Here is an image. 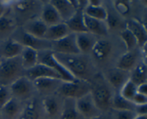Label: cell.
Masks as SVG:
<instances>
[{"instance_id": "obj_1", "label": "cell", "mask_w": 147, "mask_h": 119, "mask_svg": "<svg viewBox=\"0 0 147 119\" xmlns=\"http://www.w3.org/2000/svg\"><path fill=\"white\" fill-rule=\"evenodd\" d=\"M54 55L76 78L88 80L87 78L89 75L88 64L79 54H63L54 52Z\"/></svg>"}, {"instance_id": "obj_2", "label": "cell", "mask_w": 147, "mask_h": 119, "mask_svg": "<svg viewBox=\"0 0 147 119\" xmlns=\"http://www.w3.org/2000/svg\"><path fill=\"white\" fill-rule=\"evenodd\" d=\"M20 57L0 60V84L10 85L16 79L24 75Z\"/></svg>"}, {"instance_id": "obj_3", "label": "cell", "mask_w": 147, "mask_h": 119, "mask_svg": "<svg viewBox=\"0 0 147 119\" xmlns=\"http://www.w3.org/2000/svg\"><path fill=\"white\" fill-rule=\"evenodd\" d=\"M92 85L89 80L75 79L73 81H63L57 93L65 97V98H73L76 100L90 93Z\"/></svg>"}, {"instance_id": "obj_4", "label": "cell", "mask_w": 147, "mask_h": 119, "mask_svg": "<svg viewBox=\"0 0 147 119\" xmlns=\"http://www.w3.org/2000/svg\"><path fill=\"white\" fill-rule=\"evenodd\" d=\"M38 63L48 66L58 73L62 80L65 82L73 81L76 79L55 57L52 50H43L38 52Z\"/></svg>"}, {"instance_id": "obj_5", "label": "cell", "mask_w": 147, "mask_h": 119, "mask_svg": "<svg viewBox=\"0 0 147 119\" xmlns=\"http://www.w3.org/2000/svg\"><path fill=\"white\" fill-rule=\"evenodd\" d=\"M9 88L12 97L20 101L28 100L35 90L32 81L24 75L16 79L10 85Z\"/></svg>"}, {"instance_id": "obj_6", "label": "cell", "mask_w": 147, "mask_h": 119, "mask_svg": "<svg viewBox=\"0 0 147 119\" xmlns=\"http://www.w3.org/2000/svg\"><path fill=\"white\" fill-rule=\"evenodd\" d=\"M76 105L80 116L86 119H93L102 115L95 104L91 93L76 99Z\"/></svg>"}, {"instance_id": "obj_7", "label": "cell", "mask_w": 147, "mask_h": 119, "mask_svg": "<svg viewBox=\"0 0 147 119\" xmlns=\"http://www.w3.org/2000/svg\"><path fill=\"white\" fill-rule=\"evenodd\" d=\"M51 50L55 53L63 54H80V50L76 43V34L70 33L63 38L51 42Z\"/></svg>"}, {"instance_id": "obj_8", "label": "cell", "mask_w": 147, "mask_h": 119, "mask_svg": "<svg viewBox=\"0 0 147 119\" xmlns=\"http://www.w3.org/2000/svg\"><path fill=\"white\" fill-rule=\"evenodd\" d=\"M90 93L95 104L101 113L110 108L113 95L107 86L105 85H98L96 87L92 86Z\"/></svg>"}, {"instance_id": "obj_9", "label": "cell", "mask_w": 147, "mask_h": 119, "mask_svg": "<svg viewBox=\"0 0 147 119\" xmlns=\"http://www.w3.org/2000/svg\"><path fill=\"white\" fill-rule=\"evenodd\" d=\"M23 48L24 46L12 37L0 41V60L20 57Z\"/></svg>"}, {"instance_id": "obj_10", "label": "cell", "mask_w": 147, "mask_h": 119, "mask_svg": "<svg viewBox=\"0 0 147 119\" xmlns=\"http://www.w3.org/2000/svg\"><path fill=\"white\" fill-rule=\"evenodd\" d=\"M20 39L17 40L21 43L24 47H30L33 50H37V52L43 51V50H51L52 43L51 42L47 41L45 39L37 38L28 33L23 32L20 35Z\"/></svg>"}, {"instance_id": "obj_11", "label": "cell", "mask_w": 147, "mask_h": 119, "mask_svg": "<svg viewBox=\"0 0 147 119\" xmlns=\"http://www.w3.org/2000/svg\"><path fill=\"white\" fill-rule=\"evenodd\" d=\"M24 75L30 79L31 81L42 77H51V78L59 79L62 80L61 77L58 73H56L48 66L40 63H38L32 68L24 71Z\"/></svg>"}, {"instance_id": "obj_12", "label": "cell", "mask_w": 147, "mask_h": 119, "mask_svg": "<svg viewBox=\"0 0 147 119\" xmlns=\"http://www.w3.org/2000/svg\"><path fill=\"white\" fill-rule=\"evenodd\" d=\"M63 80L51 77H42L32 80L34 89L42 94H50L57 92Z\"/></svg>"}, {"instance_id": "obj_13", "label": "cell", "mask_w": 147, "mask_h": 119, "mask_svg": "<svg viewBox=\"0 0 147 119\" xmlns=\"http://www.w3.org/2000/svg\"><path fill=\"white\" fill-rule=\"evenodd\" d=\"M126 29L131 32L137 40L138 44L144 47L146 44L147 34L145 26L136 19H131L126 22Z\"/></svg>"}, {"instance_id": "obj_14", "label": "cell", "mask_w": 147, "mask_h": 119, "mask_svg": "<svg viewBox=\"0 0 147 119\" xmlns=\"http://www.w3.org/2000/svg\"><path fill=\"white\" fill-rule=\"evenodd\" d=\"M83 19L85 27L88 32L95 36H106L108 34L109 29L106 22L91 18L86 16V14H83Z\"/></svg>"}, {"instance_id": "obj_15", "label": "cell", "mask_w": 147, "mask_h": 119, "mask_svg": "<svg viewBox=\"0 0 147 119\" xmlns=\"http://www.w3.org/2000/svg\"><path fill=\"white\" fill-rule=\"evenodd\" d=\"M109 84L117 90H121L122 86L130 78V72L124 71L119 68L109 70L106 76Z\"/></svg>"}, {"instance_id": "obj_16", "label": "cell", "mask_w": 147, "mask_h": 119, "mask_svg": "<svg viewBox=\"0 0 147 119\" xmlns=\"http://www.w3.org/2000/svg\"><path fill=\"white\" fill-rule=\"evenodd\" d=\"M22 109L21 101L12 97L0 109V113L3 119H17Z\"/></svg>"}, {"instance_id": "obj_17", "label": "cell", "mask_w": 147, "mask_h": 119, "mask_svg": "<svg viewBox=\"0 0 147 119\" xmlns=\"http://www.w3.org/2000/svg\"><path fill=\"white\" fill-rule=\"evenodd\" d=\"M50 2L57 9L63 22L67 21L76 11L70 0H51Z\"/></svg>"}, {"instance_id": "obj_18", "label": "cell", "mask_w": 147, "mask_h": 119, "mask_svg": "<svg viewBox=\"0 0 147 119\" xmlns=\"http://www.w3.org/2000/svg\"><path fill=\"white\" fill-rule=\"evenodd\" d=\"M71 33L65 22H60L55 25L47 27L43 39L50 42L57 41Z\"/></svg>"}, {"instance_id": "obj_19", "label": "cell", "mask_w": 147, "mask_h": 119, "mask_svg": "<svg viewBox=\"0 0 147 119\" xmlns=\"http://www.w3.org/2000/svg\"><path fill=\"white\" fill-rule=\"evenodd\" d=\"M40 19L44 22L45 24L47 27L55 25V24H59L60 22H63L57 9L55 8L54 6L50 1L43 6Z\"/></svg>"}, {"instance_id": "obj_20", "label": "cell", "mask_w": 147, "mask_h": 119, "mask_svg": "<svg viewBox=\"0 0 147 119\" xmlns=\"http://www.w3.org/2000/svg\"><path fill=\"white\" fill-rule=\"evenodd\" d=\"M83 14V9H77L74 14L65 22L70 32L74 34L88 32L85 27Z\"/></svg>"}, {"instance_id": "obj_21", "label": "cell", "mask_w": 147, "mask_h": 119, "mask_svg": "<svg viewBox=\"0 0 147 119\" xmlns=\"http://www.w3.org/2000/svg\"><path fill=\"white\" fill-rule=\"evenodd\" d=\"M47 26L40 18H34L26 23L24 26V32L37 38L43 39Z\"/></svg>"}, {"instance_id": "obj_22", "label": "cell", "mask_w": 147, "mask_h": 119, "mask_svg": "<svg viewBox=\"0 0 147 119\" xmlns=\"http://www.w3.org/2000/svg\"><path fill=\"white\" fill-rule=\"evenodd\" d=\"M20 57L24 71L32 68L38 64V52L30 47H24Z\"/></svg>"}, {"instance_id": "obj_23", "label": "cell", "mask_w": 147, "mask_h": 119, "mask_svg": "<svg viewBox=\"0 0 147 119\" xmlns=\"http://www.w3.org/2000/svg\"><path fill=\"white\" fill-rule=\"evenodd\" d=\"M76 43L80 53H88L91 52L93 45L97 41L96 36L89 32L76 34Z\"/></svg>"}, {"instance_id": "obj_24", "label": "cell", "mask_w": 147, "mask_h": 119, "mask_svg": "<svg viewBox=\"0 0 147 119\" xmlns=\"http://www.w3.org/2000/svg\"><path fill=\"white\" fill-rule=\"evenodd\" d=\"M111 51V44L110 42L106 40H97L90 52L96 60L102 61L109 57Z\"/></svg>"}, {"instance_id": "obj_25", "label": "cell", "mask_w": 147, "mask_h": 119, "mask_svg": "<svg viewBox=\"0 0 147 119\" xmlns=\"http://www.w3.org/2000/svg\"><path fill=\"white\" fill-rule=\"evenodd\" d=\"M60 119H80V114L76 108V100L73 98H65L61 107Z\"/></svg>"}, {"instance_id": "obj_26", "label": "cell", "mask_w": 147, "mask_h": 119, "mask_svg": "<svg viewBox=\"0 0 147 119\" xmlns=\"http://www.w3.org/2000/svg\"><path fill=\"white\" fill-rule=\"evenodd\" d=\"M16 23L9 16L4 15L0 17V41L9 38V36L15 30Z\"/></svg>"}, {"instance_id": "obj_27", "label": "cell", "mask_w": 147, "mask_h": 119, "mask_svg": "<svg viewBox=\"0 0 147 119\" xmlns=\"http://www.w3.org/2000/svg\"><path fill=\"white\" fill-rule=\"evenodd\" d=\"M147 70L146 63L143 62L135 66L130 72V80L136 85L147 83Z\"/></svg>"}, {"instance_id": "obj_28", "label": "cell", "mask_w": 147, "mask_h": 119, "mask_svg": "<svg viewBox=\"0 0 147 119\" xmlns=\"http://www.w3.org/2000/svg\"><path fill=\"white\" fill-rule=\"evenodd\" d=\"M137 55L133 51H127L126 53L122 54L119 59L116 68L124 71L130 72L136 65Z\"/></svg>"}, {"instance_id": "obj_29", "label": "cell", "mask_w": 147, "mask_h": 119, "mask_svg": "<svg viewBox=\"0 0 147 119\" xmlns=\"http://www.w3.org/2000/svg\"><path fill=\"white\" fill-rule=\"evenodd\" d=\"M83 13L88 17L104 22L106 20L108 16L107 10L103 6L93 7L87 4L83 9Z\"/></svg>"}, {"instance_id": "obj_30", "label": "cell", "mask_w": 147, "mask_h": 119, "mask_svg": "<svg viewBox=\"0 0 147 119\" xmlns=\"http://www.w3.org/2000/svg\"><path fill=\"white\" fill-rule=\"evenodd\" d=\"M135 105L130 100H128L122 97L120 94L113 96L111 108L115 110H134Z\"/></svg>"}, {"instance_id": "obj_31", "label": "cell", "mask_w": 147, "mask_h": 119, "mask_svg": "<svg viewBox=\"0 0 147 119\" xmlns=\"http://www.w3.org/2000/svg\"><path fill=\"white\" fill-rule=\"evenodd\" d=\"M40 114L34 100L29 101L22 109L17 119H39Z\"/></svg>"}, {"instance_id": "obj_32", "label": "cell", "mask_w": 147, "mask_h": 119, "mask_svg": "<svg viewBox=\"0 0 147 119\" xmlns=\"http://www.w3.org/2000/svg\"><path fill=\"white\" fill-rule=\"evenodd\" d=\"M43 110L49 117L56 116L59 112V105L57 100L53 97L47 96L42 100Z\"/></svg>"}, {"instance_id": "obj_33", "label": "cell", "mask_w": 147, "mask_h": 119, "mask_svg": "<svg viewBox=\"0 0 147 119\" xmlns=\"http://www.w3.org/2000/svg\"><path fill=\"white\" fill-rule=\"evenodd\" d=\"M137 93V85L134 84L131 80L129 79L127 82H126L124 85L122 86L120 90L119 94L128 100H131L134 96Z\"/></svg>"}, {"instance_id": "obj_34", "label": "cell", "mask_w": 147, "mask_h": 119, "mask_svg": "<svg viewBox=\"0 0 147 119\" xmlns=\"http://www.w3.org/2000/svg\"><path fill=\"white\" fill-rule=\"evenodd\" d=\"M121 38L124 43L127 51H132L136 45H138V42L134 36V34L129 30L125 28L120 34Z\"/></svg>"}, {"instance_id": "obj_35", "label": "cell", "mask_w": 147, "mask_h": 119, "mask_svg": "<svg viewBox=\"0 0 147 119\" xmlns=\"http://www.w3.org/2000/svg\"><path fill=\"white\" fill-rule=\"evenodd\" d=\"M35 3L34 1H17L14 5L16 11L20 14L27 13L33 9Z\"/></svg>"}, {"instance_id": "obj_36", "label": "cell", "mask_w": 147, "mask_h": 119, "mask_svg": "<svg viewBox=\"0 0 147 119\" xmlns=\"http://www.w3.org/2000/svg\"><path fill=\"white\" fill-rule=\"evenodd\" d=\"M115 9L119 14L121 15H127L130 12V4L129 1L124 0H117L113 3Z\"/></svg>"}, {"instance_id": "obj_37", "label": "cell", "mask_w": 147, "mask_h": 119, "mask_svg": "<svg viewBox=\"0 0 147 119\" xmlns=\"http://www.w3.org/2000/svg\"><path fill=\"white\" fill-rule=\"evenodd\" d=\"M12 97L9 85L0 84V109Z\"/></svg>"}, {"instance_id": "obj_38", "label": "cell", "mask_w": 147, "mask_h": 119, "mask_svg": "<svg viewBox=\"0 0 147 119\" xmlns=\"http://www.w3.org/2000/svg\"><path fill=\"white\" fill-rule=\"evenodd\" d=\"M113 119H134L136 116L134 111L131 110H116Z\"/></svg>"}, {"instance_id": "obj_39", "label": "cell", "mask_w": 147, "mask_h": 119, "mask_svg": "<svg viewBox=\"0 0 147 119\" xmlns=\"http://www.w3.org/2000/svg\"><path fill=\"white\" fill-rule=\"evenodd\" d=\"M106 25H107L108 29H114L116 28L118 26V24H119V20L117 17L115 15H113L111 14H109L108 13L107 19H106Z\"/></svg>"}, {"instance_id": "obj_40", "label": "cell", "mask_w": 147, "mask_h": 119, "mask_svg": "<svg viewBox=\"0 0 147 119\" xmlns=\"http://www.w3.org/2000/svg\"><path fill=\"white\" fill-rule=\"evenodd\" d=\"M131 101L135 105V106H138V105H144L147 104V96L144 95H142L140 93H136V95L133 97Z\"/></svg>"}, {"instance_id": "obj_41", "label": "cell", "mask_w": 147, "mask_h": 119, "mask_svg": "<svg viewBox=\"0 0 147 119\" xmlns=\"http://www.w3.org/2000/svg\"><path fill=\"white\" fill-rule=\"evenodd\" d=\"M134 111L136 116H147V104L135 106Z\"/></svg>"}, {"instance_id": "obj_42", "label": "cell", "mask_w": 147, "mask_h": 119, "mask_svg": "<svg viewBox=\"0 0 147 119\" xmlns=\"http://www.w3.org/2000/svg\"><path fill=\"white\" fill-rule=\"evenodd\" d=\"M137 93L147 96V83L137 85Z\"/></svg>"}, {"instance_id": "obj_43", "label": "cell", "mask_w": 147, "mask_h": 119, "mask_svg": "<svg viewBox=\"0 0 147 119\" xmlns=\"http://www.w3.org/2000/svg\"><path fill=\"white\" fill-rule=\"evenodd\" d=\"M88 4L93 7H99V6H102V1L99 0H90V1H88Z\"/></svg>"}, {"instance_id": "obj_44", "label": "cell", "mask_w": 147, "mask_h": 119, "mask_svg": "<svg viewBox=\"0 0 147 119\" xmlns=\"http://www.w3.org/2000/svg\"><path fill=\"white\" fill-rule=\"evenodd\" d=\"M4 11H5V9H4V5L0 2V17L2 15H4Z\"/></svg>"}, {"instance_id": "obj_45", "label": "cell", "mask_w": 147, "mask_h": 119, "mask_svg": "<svg viewBox=\"0 0 147 119\" xmlns=\"http://www.w3.org/2000/svg\"><path fill=\"white\" fill-rule=\"evenodd\" d=\"M134 119H147V116H136Z\"/></svg>"}, {"instance_id": "obj_46", "label": "cell", "mask_w": 147, "mask_h": 119, "mask_svg": "<svg viewBox=\"0 0 147 119\" xmlns=\"http://www.w3.org/2000/svg\"><path fill=\"white\" fill-rule=\"evenodd\" d=\"M93 119H107V118H106L105 117H103V116L101 115V116H98V117H96V118H93Z\"/></svg>"}, {"instance_id": "obj_47", "label": "cell", "mask_w": 147, "mask_h": 119, "mask_svg": "<svg viewBox=\"0 0 147 119\" xmlns=\"http://www.w3.org/2000/svg\"><path fill=\"white\" fill-rule=\"evenodd\" d=\"M0 119H3L2 116H1V113H0Z\"/></svg>"}]
</instances>
